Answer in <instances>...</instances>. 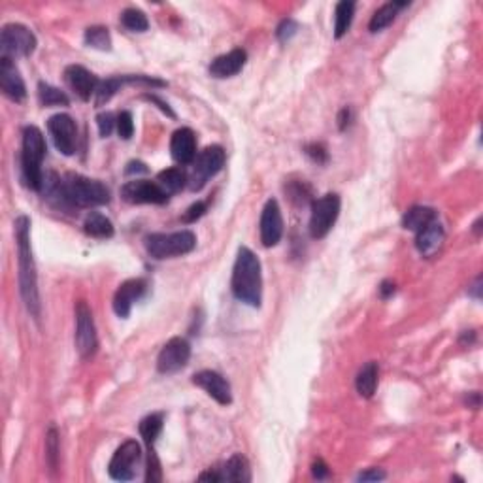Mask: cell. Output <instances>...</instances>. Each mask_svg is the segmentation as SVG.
Returning a JSON list of instances; mask_svg holds the SVG:
<instances>
[{
  "label": "cell",
  "instance_id": "cell-32",
  "mask_svg": "<svg viewBox=\"0 0 483 483\" xmlns=\"http://www.w3.org/2000/svg\"><path fill=\"white\" fill-rule=\"evenodd\" d=\"M121 25L130 33H145L150 28V21H147L145 14L142 10H136V8H129L121 14Z\"/></svg>",
  "mask_w": 483,
  "mask_h": 483
},
{
  "label": "cell",
  "instance_id": "cell-26",
  "mask_svg": "<svg viewBox=\"0 0 483 483\" xmlns=\"http://www.w3.org/2000/svg\"><path fill=\"white\" fill-rule=\"evenodd\" d=\"M402 6L406 4H404V2L402 4H400V2H387V4H383L381 8H378L376 14L372 16L370 23H368L370 33H380V31L389 27V25L395 21V17H397L398 10H400Z\"/></svg>",
  "mask_w": 483,
  "mask_h": 483
},
{
  "label": "cell",
  "instance_id": "cell-1",
  "mask_svg": "<svg viewBox=\"0 0 483 483\" xmlns=\"http://www.w3.org/2000/svg\"><path fill=\"white\" fill-rule=\"evenodd\" d=\"M17 255H19V289L23 302L34 317L40 316V295H38L36 266H34L33 249H31V219L19 215L16 219Z\"/></svg>",
  "mask_w": 483,
  "mask_h": 483
},
{
  "label": "cell",
  "instance_id": "cell-40",
  "mask_svg": "<svg viewBox=\"0 0 483 483\" xmlns=\"http://www.w3.org/2000/svg\"><path fill=\"white\" fill-rule=\"evenodd\" d=\"M296 31H298V25H296V23L293 21V19H287V21H284L278 27V38H279V40H284V42H285V40H289V38L293 36V34H295Z\"/></svg>",
  "mask_w": 483,
  "mask_h": 483
},
{
  "label": "cell",
  "instance_id": "cell-35",
  "mask_svg": "<svg viewBox=\"0 0 483 483\" xmlns=\"http://www.w3.org/2000/svg\"><path fill=\"white\" fill-rule=\"evenodd\" d=\"M97 125H98V133H100V136L108 138V136L113 133V129L118 127V118H115L112 112L98 113Z\"/></svg>",
  "mask_w": 483,
  "mask_h": 483
},
{
  "label": "cell",
  "instance_id": "cell-41",
  "mask_svg": "<svg viewBox=\"0 0 483 483\" xmlns=\"http://www.w3.org/2000/svg\"><path fill=\"white\" fill-rule=\"evenodd\" d=\"M387 474L381 470V468H368L365 472H360L357 476L359 482H381V479H385Z\"/></svg>",
  "mask_w": 483,
  "mask_h": 483
},
{
  "label": "cell",
  "instance_id": "cell-37",
  "mask_svg": "<svg viewBox=\"0 0 483 483\" xmlns=\"http://www.w3.org/2000/svg\"><path fill=\"white\" fill-rule=\"evenodd\" d=\"M287 193L291 194V200H296V202H298V204H302V206L306 204L308 200H310V197H311L310 187H308L304 182H302V183L298 182V183H295V185H291Z\"/></svg>",
  "mask_w": 483,
  "mask_h": 483
},
{
  "label": "cell",
  "instance_id": "cell-7",
  "mask_svg": "<svg viewBox=\"0 0 483 483\" xmlns=\"http://www.w3.org/2000/svg\"><path fill=\"white\" fill-rule=\"evenodd\" d=\"M340 215V197L336 193L323 194L321 199L311 202L310 234L311 238H325L334 227Z\"/></svg>",
  "mask_w": 483,
  "mask_h": 483
},
{
  "label": "cell",
  "instance_id": "cell-17",
  "mask_svg": "<svg viewBox=\"0 0 483 483\" xmlns=\"http://www.w3.org/2000/svg\"><path fill=\"white\" fill-rule=\"evenodd\" d=\"M65 81L66 85L78 95V98L85 100V103L91 100L93 95H97L98 83H100L95 78V74H91L89 70L80 65H72L65 70Z\"/></svg>",
  "mask_w": 483,
  "mask_h": 483
},
{
  "label": "cell",
  "instance_id": "cell-3",
  "mask_svg": "<svg viewBox=\"0 0 483 483\" xmlns=\"http://www.w3.org/2000/svg\"><path fill=\"white\" fill-rule=\"evenodd\" d=\"M46 157V140L38 127L28 125L23 129V147H21V170L23 180L27 187L33 191H42L43 172L42 161Z\"/></svg>",
  "mask_w": 483,
  "mask_h": 483
},
{
  "label": "cell",
  "instance_id": "cell-39",
  "mask_svg": "<svg viewBox=\"0 0 483 483\" xmlns=\"http://www.w3.org/2000/svg\"><path fill=\"white\" fill-rule=\"evenodd\" d=\"M206 202H194L193 206H189V209L183 214V223H194L206 214Z\"/></svg>",
  "mask_w": 483,
  "mask_h": 483
},
{
  "label": "cell",
  "instance_id": "cell-11",
  "mask_svg": "<svg viewBox=\"0 0 483 483\" xmlns=\"http://www.w3.org/2000/svg\"><path fill=\"white\" fill-rule=\"evenodd\" d=\"M121 199L129 204H167L168 194L157 182L133 180L121 187Z\"/></svg>",
  "mask_w": 483,
  "mask_h": 483
},
{
  "label": "cell",
  "instance_id": "cell-36",
  "mask_svg": "<svg viewBox=\"0 0 483 483\" xmlns=\"http://www.w3.org/2000/svg\"><path fill=\"white\" fill-rule=\"evenodd\" d=\"M147 474H145V479L151 483L155 482H161L162 479V474H161V464H159V459H157L155 451H153V447H147Z\"/></svg>",
  "mask_w": 483,
  "mask_h": 483
},
{
  "label": "cell",
  "instance_id": "cell-22",
  "mask_svg": "<svg viewBox=\"0 0 483 483\" xmlns=\"http://www.w3.org/2000/svg\"><path fill=\"white\" fill-rule=\"evenodd\" d=\"M221 479L223 482H237L247 483L251 482V470H249V462L244 455L237 453L225 462V467L221 468Z\"/></svg>",
  "mask_w": 483,
  "mask_h": 483
},
{
  "label": "cell",
  "instance_id": "cell-4",
  "mask_svg": "<svg viewBox=\"0 0 483 483\" xmlns=\"http://www.w3.org/2000/svg\"><path fill=\"white\" fill-rule=\"evenodd\" d=\"M63 189L66 204L76 208H97L110 202V189L103 182L80 174H68L63 180Z\"/></svg>",
  "mask_w": 483,
  "mask_h": 483
},
{
  "label": "cell",
  "instance_id": "cell-18",
  "mask_svg": "<svg viewBox=\"0 0 483 483\" xmlns=\"http://www.w3.org/2000/svg\"><path fill=\"white\" fill-rule=\"evenodd\" d=\"M145 287H147V284L140 278L129 279V281L121 284V287H119L115 296H113V311H115L119 317L127 319V317L130 316L133 304H135L140 296L145 293Z\"/></svg>",
  "mask_w": 483,
  "mask_h": 483
},
{
  "label": "cell",
  "instance_id": "cell-46",
  "mask_svg": "<svg viewBox=\"0 0 483 483\" xmlns=\"http://www.w3.org/2000/svg\"><path fill=\"white\" fill-rule=\"evenodd\" d=\"M393 293H395V284H393V281H383L380 287V295L383 296V298H389Z\"/></svg>",
  "mask_w": 483,
  "mask_h": 483
},
{
  "label": "cell",
  "instance_id": "cell-48",
  "mask_svg": "<svg viewBox=\"0 0 483 483\" xmlns=\"http://www.w3.org/2000/svg\"><path fill=\"white\" fill-rule=\"evenodd\" d=\"M479 291H482V278L476 279V284H474L472 289H470V295H472L474 298H479Z\"/></svg>",
  "mask_w": 483,
  "mask_h": 483
},
{
  "label": "cell",
  "instance_id": "cell-12",
  "mask_svg": "<svg viewBox=\"0 0 483 483\" xmlns=\"http://www.w3.org/2000/svg\"><path fill=\"white\" fill-rule=\"evenodd\" d=\"M189 359H191V346L185 338L176 336L168 340L161 349V353L157 357V370L161 374H176L187 366Z\"/></svg>",
  "mask_w": 483,
  "mask_h": 483
},
{
  "label": "cell",
  "instance_id": "cell-47",
  "mask_svg": "<svg viewBox=\"0 0 483 483\" xmlns=\"http://www.w3.org/2000/svg\"><path fill=\"white\" fill-rule=\"evenodd\" d=\"M199 479L200 482H223V479H221V472H212V470L200 474Z\"/></svg>",
  "mask_w": 483,
  "mask_h": 483
},
{
  "label": "cell",
  "instance_id": "cell-14",
  "mask_svg": "<svg viewBox=\"0 0 483 483\" xmlns=\"http://www.w3.org/2000/svg\"><path fill=\"white\" fill-rule=\"evenodd\" d=\"M259 231H261V242H263L264 247H274L281 240V237H284V217H281L278 200L270 199L264 204Z\"/></svg>",
  "mask_w": 483,
  "mask_h": 483
},
{
  "label": "cell",
  "instance_id": "cell-16",
  "mask_svg": "<svg viewBox=\"0 0 483 483\" xmlns=\"http://www.w3.org/2000/svg\"><path fill=\"white\" fill-rule=\"evenodd\" d=\"M193 383L200 387L202 391H206L209 397L214 398L215 402H219L221 406H229L232 402V393L231 383L225 378L217 374L214 370H202L193 376Z\"/></svg>",
  "mask_w": 483,
  "mask_h": 483
},
{
  "label": "cell",
  "instance_id": "cell-28",
  "mask_svg": "<svg viewBox=\"0 0 483 483\" xmlns=\"http://www.w3.org/2000/svg\"><path fill=\"white\" fill-rule=\"evenodd\" d=\"M355 14V4L353 2H348V0H342L336 4V10H334V38H342L351 27V21H353Z\"/></svg>",
  "mask_w": 483,
  "mask_h": 483
},
{
  "label": "cell",
  "instance_id": "cell-19",
  "mask_svg": "<svg viewBox=\"0 0 483 483\" xmlns=\"http://www.w3.org/2000/svg\"><path fill=\"white\" fill-rule=\"evenodd\" d=\"M170 151L174 161L180 165H191L197 159V136L191 129H177L170 140Z\"/></svg>",
  "mask_w": 483,
  "mask_h": 483
},
{
  "label": "cell",
  "instance_id": "cell-45",
  "mask_svg": "<svg viewBox=\"0 0 483 483\" xmlns=\"http://www.w3.org/2000/svg\"><path fill=\"white\" fill-rule=\"evenodd\" d=\"M349 119H351V112H349L348 108H344V110H342V112H340V115H338V127H340V130H344L346 127H348Z\"/></svg>",
  "mask_w": 483,
  "mask_h": 483
},
{
  "label": "cell",
  "instance_id": "cell-13",
  "mask_svg": "<svg viewBox=\"0 0 483 483\" xmlns=\"http://www.w3.org/2000/svg\"><path fill=\"white\" fill-rule=\"evenodd\" d=\"M49 136L53 140L55 147L63 155H72L76 151V142H78V129L76 121L70 118L68 113H57L53 118L48 119Z\"/></svg>",
  "mask_w": 483,
  "mask_h": 483
},
{
  "label": "cell",
  "instance_id": "cell-34",
  "mask_svg": "<svg viewBox=\"0 0 483 483\" xmlns=\"http://www.w3.org/2000/svg\"><path fill=\"white\" fill-rule=\"evenodd\" d=\"M115 129H118L119 136H121L123 140L133 138V135H135V121H133V113L127 112V110L119 113L118 127H115Z\"/></svg>",
  "mask_w": 483,
  "mask_h": 483
},
{
  "label": "cell",
  "instance_id": "cell-21",
  "mask_svg": "<svg viewBox=\"0 0 483 483\" xmlns=\"http://www.w3.org/2000/svg\"><path fill=\"white\" fill-rule=\"evenodd\" d=\"M444 238H446V232H444V227L438 223V219L432 221L430 225H427L423 231L417 232L415 237V247L419 249V253L423 257H432L438 249L444 244Z\"/></svg>",
  "mask_w": 483,
  "mask_h": 483
},
{
  "label": "cell",
  "instance_id": "cell-30",
  "mask_svg": "<svg viewBox=\"0 0 483 483\" xmlns=\"http://www.w3.org/2000/svg\"><path fill=\"white\" fill-rule=\"evenodd\" d=\"M38 98H40V103L43 106H68L70 98L66 97L65 91H61L57 87L49 85V83H40L38 85Z\"/></svg>",
  "mask_w": 483,
  "mask_h": 483
},
{
  "label": "cell",
  "instance_id": "cell-29",
  "mask_svg": "<svg viewBox=\"0 0 483 483\" xmlns=\"http://www.w3.org/2000/svg\"><path fill=\"white\" fill-rule=\"evenodd\" d=\"M162 423H165L162 414H151V415H147V417L142 419V423H140V435H142V438H144L145 446L153 447L157 436L161 435Z\"/></svg>",
  "mask_w": 483,
  "mask_h": 483
},
{
  "label": "cell",
  "instance_id": "cell-24",
  "mask_svg": "<svg viewBox=\"0 0 483 483\" xmlns=\"http://www.w3.org/2000/svg\"><path fill=\"white\" fill-rule=\"evenodd\" d=\"M378 381H380V366H378V363L370 360V363H366V365L360 368L357 378H355L357 393L365 398L374 397V393H376L378 389Z\"/></svg>",
  "mask_w": 483,
  "mask_h": 483
},
{
  "label": "cell",
  "instance_id": "cell-42",
  "mask_svg": "<svg viewBox=\"0 0 483 483\" xmlns=\"http://www.w3.org/2000/svg\"><path fill=\"white\" fill-rule=\"evenodd\" d=\"M311 474H313V478L323 479L328 476V467L323 461H316L311 464Z\"/></svg>",
  "mask_w": 483,
  "mask_h": 483
},
{
  "label": "cell",
  "instance_id": "cell-23",
  "mask_svg": "<svg viewBox=\"0 0 483 483\" xmlns=\"http://www.w3.org/2000/svg\"><path fill=\"white\" fill-rule=\"evenodd\" d=\"M436 219H438L436 209L429 208V206H414L404 214L402 227L406 231H414L417 234L419 231H423L425 227L430 225Z\"/></svg>",
  "mask_w": 483,
  "mask_h": 483
},
{
  "label": "cell",
  "instance_id": "cell-6",
  "mask_svg": "<svg viewBox=\"0 0 483 483\" xmlns=\"http://www.w3.org/2000/svg\"><path fill=\"white\" fill-rule=\"evenodd\" d=\"M225 159V150L221 145H208L204 151H200L199 157L191 162V172L187 174V187L191 191H200L208 183L209 177L221 172Z\"/></svg>",
  "mask_w": 483,
  "mask_h": 483
},
{
  "label": "cell",
  "instance_id": "cell-20",
  "mask_svg": "<svg viewBox=\"0 0 483 483\" xmlns=\"http://www.w3.org/2000/svg\"><path fill=\"white\" fill-rule=\"evenodd\" d=\"M247 55L244 49H232L229 53L219 55L212 61L209 65V74L214 78H219V80H225V78H232L237 76L244 65H246Z\"/></svg>",
  "mask_w": 483,
  "mask_h": 483
},
{
  "label": "cell",
  "instance_id": "cell-31",
  "mask_svg": "<svg viewBox=\"0 0 483 483\" xmlns=\"http://www.w3.org/2000/svg\"><path fill=\"white\" fill-rule=\"evenodd\" d=\"M85 43L89 48L100 49V51H110L112 49V36L106 27L95 25L85 31Z\"/></svg>",
  "mask_w": 483,
  "mask_h": 483
},
{
  "label": "cell",
  "instance_id": "cell-38",
  "mask_svg": "<svg viewBox=\"0 0 483 483\" xmlns=\"http://www.w3.org/2000/svg\"><path fill=\"white\" fill-rule=\"evenodd\" d=\"M304 151H306V155L310 157L311 161H316L317 165H325L328 161V151L323 144H317V142L310 144L304 147Z\"/></svg>",
  "mask_w": 483,
  "mask_h": 483
},
{
  "label": "cell",
  "instance_id": "cell-49",
  "mask_svg": "<svg viewBox=\"0 0 483 483\" xmlns=\"http://www.w3.org/2000/svg\"><path fill=\"white\" fill-rule=\"evenodd\" d=\"M474 231L478 232V234L482 232V219H478L476 223H474Z\"/></svg>",
  "mask_w": 483,
  "mask_h": 483
},
{
  "label": "cell",
  "instance_id": "cell-15",
  "mask_svg": "<svg viewBox=\"0 0 483 483\" xmlns=\"http://www.w3.org/2000/svg\"><path fill=\"white\" fill-rule=\"evenodd\" d=\"M0 89L14 103H23L27 97V87L16 63L8 57H0Z\"/></svg>",
  "mask_w": 483,
  "mask_h": 483
},
{
  "label": "cell",
  "instance_id": "cell-25",
  "mask_svg": "<svg viewBox=\"0 0 483 483\" xmlns=\"http://www.w3.org/2000/svg\"><path fill=\"white\" fill-rule=\"evenodd\" d=\"M83 231L93 238H112L113 237V223L108 219L106 215L91 212L83 221Z\"/></svg>",
  "mask_w": 483,
  "mask_h": 483
},
{
  "label": "cell",
  "instance_id": "cell-44",
  "mask_svg": "<svg viewBox=\"0 0 483 483\" xmlns=\"http://www.w3.org/2000/svg\"><path fill=\"white\" fill-rule=\"evenodd\" d=\"M138 174V172H142V174H145L147 172V167H145L144 162H140V161H133V162H129V167H127V174Z\"/></svg>",
  "mask_w": 483,
  "mask_h": 483
},
{
  "label": "cell",
  "instance_id": "cell-27",
  "mask_svg": "<svg viewBox=\"0 0 483 483\" xmlns=\"http://www.w3.org/2000/svg\"><path fill=\"white\" fill-rule=\"evenodd\" d=\"M157 183L161 185V189L170 197V194L182 191L187 185V174L183 172L182 168H167L157 176Z\"/></svg>",
  "mask_w": 483,
  "mask_h": 483
},
{
  "label": "cell",
  "instance_id": "cell-10",
  "mask_svg": "<svg viewBox=\"0 0 483 483\" xmlns=\"http://www.w3.org/2000/svg\"><path fill=\"white\" fill-rule=\"evenodd\" d=\"M142 459V450L136 440H127L115 450L108 472L113 479L118 482H130L135 479L136 470H138V462Z\"/></svg>",
  "mask_w": 483,
  "mask_h": 483
},
{
  "label": "cell",
  "instance_id": "cell-33",
  "mask_svg": "<svg viewBox=\"0 0 483 483\" xmlns=\"http://www.w3.org/2000/svg\"><path fill=\"white\" fill-rule=\"evenodd\" d=\"M46 457H48L49 468L57 470V464H59V432L55 427H51L46 435Z\"/></svg>",
  "mask_w": 483,
  "mask_h": 483
},
{
  "label": "cell",
  "instance_id": "cell-8",
  "mask_svg": "<svg viewBox=\"0 0 483 483\" xmlns=\"http://www.w3.org/2000/svg\"><path fill=\"white\" fill-rule=\"evenodd\" d=\"M36 49V36L31 28L19 23L4 25L0 33V51L2 57L16 59V57H28Z\"/></svg>",
  "mask_w": 483,
  "mask_h": 483
},
{
  "label": "cell",
  "instance_id": "cell-2",
  "mask_svg": "<svg viewBox=\"0 0 483 483\" xmlns=\"http://www.w3.org/2000/svg\"><path fill=\"white\" fill-rule=\"evenodd\" d=\"M232 295L238 301L251 308L261 306L263 301V274H261V261L249 247L238 249L234 269L231 279Z\"/></svg>",
  "mask_w": 483,
  "mask_h": 483
},
{
  "label": "cell",
  "instance_id": "cell-9",
  "mask_svg": "<svg viewBox=\"0 0 483 483\" xmlns=\"http://www.w3.org/2000/svg\"><path fill=\"white\" fill-rule=\"evenodd\" d=\"M97 346L98 340L93 311L87 306L85 301H80L76 304V348H78V353L83 359H89L97 351Z\"/></svg>",
  "mask_w": 483,
  "mask_h": 483
},
{
  "label": "cell",
  "instance_id": "cell-5",
  "mask_svg": "<svg viewBox=\"0 0 483 483\" xmlns=\"http://www.w3.org/2000/svg\"><path fill=\"white\" fill-rule=\"evenodd\" d=\"M144 244L150 257L162 261V259L182 257L193 251L197 246V237L191 231L168 232V234L155 232V234H147Z\"/></svg>",
  "mask_w": 483,
  "mask_h": 483
},
{
  "label": "cell",
  "instance_id": "cell-43",
  "mask_svg": "<svg viewBox=\"0 0 483 483\" xmlns=\"http://www.w3.org/2000/svg\"><path fill=\"white\" fill-rule=\"evenodd\" d=\"M144 98H147V100H151V103H157V104H159V108H161V110H162V112L168 113L170 118H174V112H172V110H170V106H168L167 103H162V100L159 97H155V95H145Z\"/></svg>",
  "mask_w": 483,
  "mask_h": 483
}]
</instances>
